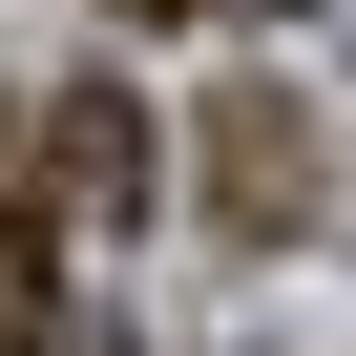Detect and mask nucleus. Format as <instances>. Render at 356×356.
Here are the masks:
<instances>
[{
	"label": "nucleus",
	"mask_w": 356,
	"mask_h": 356,
	"mask_svg": "<svg viewBox=\"0 0 356 356\" xmlns=\"http://www.w3.org/2000/svg\"><path fill=\"white\" fill-rule=\"evenodd\" d=\"M22 147H42L63 231H126V210H147V105H126V84H63V105L22 126Z\"/></svg>",
	"instance_id": "f257e3e1"
},
{
	"label": "nucleus",
	"mask_w": 356,
	"mask_h": 356,
	"mask_svg": "<svg viewBox=\"0 0 356 356\" xmlns=\"http://www.w3.org/2000/svg\"><path fill=\"white\" fill-rule=\"evenodd\" d=\"M0 356H63V189H42V147H0Z\"/></svg>",
	"instance_id": "f03ea898"
},
{
	"label": "nucleus",
	"mask_w": 356,
	"mask_h": 356,
	"mask_svg": "<svg viewBox=\"0 0 356 356\" xmlns=\"http://www.w3.org/2000/svg\"><path fill=\"white\" fill-rule=\"evenodd\" d=\"M210 210H231V231H293V105H273V84L210 105Z\"/></svg>",
	"instance_id": "7ed1b4c3"
},
{
	"label": "nucleus",
	"mask_w": 356,
	"mask_h": 356,
	"mask_svg": "<svg viewBox=\"0 0 356 356\" xmlns=\"http://www.w3.org/2000/svg\"><path fill=\"white\" fill-rule=\"evenodd\" d=\"M126 22H168V0H126Z\"/></svg>",
	"instance_id": "20e7f679"
}]
</instances>
